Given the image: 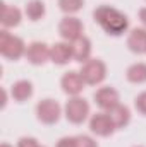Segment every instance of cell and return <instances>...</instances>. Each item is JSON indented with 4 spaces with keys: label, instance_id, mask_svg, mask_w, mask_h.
<instances>
[{
    "label": "cell",
    "instance_id": "obj_1",
    "mask_svg": "<svg viewBox=\"0 0 146 147\" xmlns=\"http://www.w3.org/2000/svg\"><path fill=\"white\" fill-rule=\"evenodd\" d=\"M93 21L108 34L119 38L129 29V17L112 5H100L93 10Z\"/></svg>",
    "mask_w": 146,
    "mask_h": 147
},
{
    "label": "cell",
    "instance_id": "obj_2",
    "mask_svg": "<svg viewBox=\"0 0 146 147\" xmlns=\"http://www.w3.org/2000/svg\"><path fill=\"white\" fill-rule=\"evenodd\" d=\"M26 48L28 45L23 41V38L9 33V29L0 31V55L3 58L16 62L26 55Z\"/></svg>",
    "mask_w": 146,
    "mask_h": 147
},
{
    "label": "cell",
    "instance_id": "obj_3",
    "mask_svg": "<svg viewBox=\"0 0 146 147\" xmlns=\"http://www.w3.org/2000/svg\"><path fill=\"white\" fill-rule=\"evenodd\" d=\"M89 103L83 96H72L67 99L64 106V116L67 118L69 123L72 125H81L89 118Z\"/></svg>",
    "mask_w": 146,
    "mask_h": 147
},
{
    "label": "cell",
    "instance_id": "obj_4",
    "mask_svg": "<svg viewBox=\"0 0 146 147\" xmlns=\"http://www.w3.org/2000/svg\"><path fill=\"white\" fill-rule=\"evenodd\" d=\"M79 74L86 86H100L107 79V63L102 58H91L83 63Z\"/></svg>",
    "mask_w": 146,
    "mask_h": 147
},
{
    "label": "cell",
    "instance_id": "obj_5",
    "mask_svg": "<svg viewBox=\"0 0 146 147\" xmlns=\"http://www.w3.org/2000/svg\"><path fill=\"white\" fill-rule=\"evenodd\" d=\"M62 115H64L62 106L59 105V101L52 98H45L36 105V118L43 125H55Z\"/></svg>",
    "mask_w": 146,
    "mask_h": 147
},
{
    "label": "cell",
    "instance_id": "obj_6",
    "mask_svg": "<svg viewBox=\"0 0 146 147\" xmlns=\"http://www.w3.org/2000/svg\"><path fill=\"white\" fill-rule=\"evenodd\" d=\"M89 130H91L93 135L105 139V137H110V135L115 134L117 127H115L110 113L100 111V113H95V115L89 116Z\"/></svg>",
    "mask_w": 146,
    "mask_h": 147
},
{
    "label": "cell",
    "instance_id": "obj_7",
    "mask_svg": "<svg viewBox=\"0 0 146 147\" xmlns=\"http://www.w3.org/2000/svg\"><path fill=\"white\" fill-rule=\"evenodd\" d=\"M83 31H84V26H83L81 19L76 17V16H65L59 22V34L62 38V41L74 43L81 36H84Z\"/></svg>",
    "mask_w": 146,
    "mask_h": 147
},
{
    "label": "cell",
    "instance_id": "obj_8",
    "mask_svg": "<svg viewBox=\"0 0 146 147\" xmlns=\"http://www.w3.org/2000/svg\"><path fill=\"white\" fill-rule=\"evenodd\" d=\"M93 99H95V103H96V106H98L100 110L107 111V113L112 111L115 106L120 105L119 91H117L115 87H112V86H103V87H100V89L95 92Z\"/></svg>",
    "mask_w": 146,
    "mask_h": 147
},
{
    "label": "cell",
    "instance_id": "obj_9",
    "mask_svg": "<svg viewBox=\"0 0 146 147\" xmlns=\"http://www.w3.org/2000/svg\"><path fill=\"white\" fill-rule=\"evenodd\" d=\"M26 60L35 65V67H41L46 62H50V46L43 41H31L26 48Z\"/></svg>",
    "mask_w": 146,
    "mask_h": 147
},
{
    "label": "cell",
    "instance_id": "obj_10",
    "mask_svg": "<svg viewBox=\"0 0 146 147\" xmlns=\"http://www.w3.org/2000/svg\"><path fill=\"white\" fill-rule=\"evenodd\" d=\"M84 86H86V82L83 80L81 74L76 72V70L65 72L62 75V79H60V87H62V91H64L69 98H72V96H81V92L84 91Z\"/></svg>",
    "mask_w": 146,
    "mask_h": 147
},
{
    "label": "cell",
    "instance_id": "obj_11",
    "mask_svg": "<svg viewBox=\"0 0 146 147\" xmlns=\"http://www.w3.org/2000/svg\"><path fill=\"white\" fill-rule=\"evenodd\" d=\"M74 60V51H72V43H67V41H59V43H53L50 46V62L62 67V65H67L69 62Z\"/></svg>",
    "mask_w": 146,
    "mask_h": 147
},
{
    "label": "cell",
    "instance_id": "obj_12",
    "mask_svg": "<svg viewBox=\"0 0 146 147\" xmlns=\"http://www.w3.org/2000/svg\"><path fill=\"white\" fill-rule=\"evenodd\" d=\"M2 5V14H0V22L3 29H12L17 28L23 21V10L16 5H9L5 2L0 3Z\"/></svg>",
    "mask_w": 146,
    "mask_h": 147
},
{
    "label": "cell",
    "instance_id": "obj_13",
    "mask_svg": "<svg viewBox=\"0 0 146 147\" xmlns=\"http://www.w3.org/2000/svg\"><path fill=\"white\" fill-rule=\"evenodd\" d=\"M35 92V87H33V82L28 80V79H21V80H16L12 86H10V96L16 103H26L28 99H31Z\"/></svg>",
    "mask_w": 146,
    "mask_h": 147
},
{
    "label": "cell",
    "instance_id": "obj_14",
    "mask_svg": "<svg viewBox=\"0 0 146 147\" xmlns=\"http://www.w3.org/2000/svg\"><path fill=\"white\" fill-rule=\"evenodd\" d=\"M127 48L136 55H146V28H134L127 34Z\"/></svg>",
    "mask_w": 146,
    "mask_h": 147
},
{
    "label": "cell",
    "instance_id": "obj_15",
    "mask_svg": "<svg viewBox=\"0 0 146 147\" xmlns=\"http://www.w3.org/2000/svg\"><path fill=\"white\" fill-rule=\"evenodd\" d=\"M72 51H74V62H79L81 65L86 63L88 60H91V51H93L91 39L88 36H81L77 41L72 43Z\"/></svg>",
    "mask_w": 146,
    "mask_h": 147
},
{
    "label": "cell",
    "instance_id": "obj_16",
    "mask_svg": "<svg viewBox=\"0 0 146 147\" xmlns=\"http://www.w3.org/2000/svg\"><path fill=\"white\" fill-rule=\"evenodd\" d=\"M126 79L131 84H145L146 82V63L145 62H136L127 67L126 70Z\"/></svg>",
    "mask_w": 146,
    "mask_h": 147
},
{
    "label": "cell",
    "instance_id": "obj_17",
    "mask_svg": "<svg viewBox=\"0 0 146 147\" xmlns=\"http://www.w3.org/2000/svg\"><path fill=\"white\" fill-rule=\"evenodd\" d=\"M110 116H112V120H113V123H115V127H117V130H120V128H126L129 123H131V110L126 106V105H119V106H115L112 111H108Z\"/></svg>",
    "mask_w": 146,
    "mask_h": 147
},
{
    "label": "cell",
    "instance_id": "obj_18",
    "mask_svg": "<svg viewBox=\"0 0 146 147\" xmlns=\"http://www.w3.org/2000/svg\"><path fill=\"white\" fill-rule=\"evenodd\" d=\"M24 14L29 21L33 22H38L45 17L46 14V7H45V2L43 0H29L24 7Z\"/></svg>",
    "mask_w": 146,
    "mask_h": 147
},
{
    "label": "cell",
    "instance_id": "obj_19",
    "mask_svg": "<svg viewBox=\"0 0 146 147\" xmlns=\"http://www.w3.org/2000/svg\"><path fill=\"white\" fill-rule=\"evenodd\" d=\"M57 3H59V9L65 16H74L84 7V0H59Z\"/></svg>",
    "mask_w": 146,
    "mask_h": 147
},
{
    "label": "cell",
    "instance_id": "obj_20",
    "mask_svg": "<svg viewBox=\"0 0 146 147\" xmlns=\"http://www.w3.org/2000/svg\"><path fill=\"white\" fill-rule=\"evenodd\" d=\"M134 108L139 115L146 116V91L139 92L136 98H134Z\"/></svg>",
    "mask_w": 146,
    "mask_h": 147
},
{
    "label": "cell",
    "instance_id": "obj_21",
    "mask_svg": "<svg viewBox=\"0 0 146 147\" xmlns=\"http://www.w3.org/2000/svg\"><path fill=\"white\" fill-rule=\"evenodd\" d=\"M77 147H98V142L89 135H77Z\"/></svg>",
    "mask_w": 146,
    "mask_h": 147
},
{
    "label": "cell",
    "instance_id": "obj_22",
    "mask_svg": "<svg viewBox=\"0 0 146 147\" xmlns=\"http://www.w3.org/2000/svg\"><path fill=\"white\" fill-rule=\"evenodd\" d=\"M17 147H40V142L35 137H21L17 140Z\"/></svg>",
    "mask_w": 146,
    "mask_h": 147
},
{
    "label": "cell",
    "instance_id": "obj_23",
    "mask_svg": "<svg viewBox=\"0 0 146 147\" xmlns=\"http://www.w3.org/2000/svg\"><path fill=\"white\" fill-rule=\"evenodd\" d=\"M55 147H77V140L76 137H62L57 140Z\"/></svg>",
    "mask_w": 146,
    "mask_h": 147
},
{
    "label": "cell",
    "instance_id": "obj_24",
    "mask_svg": "<svg viewBox=\"0 0 146 147\" xmlns=\"http://www.w3.org/2000/svg\"><path fill=\"white\" fill-rule=\"evenodd\" d=\"M139 21H141L143 28H146V7L139 9Z\"/></svg>",
    "mask_w": 146,
    "mask_h": 147
},
{
    "label": "cell",
    "instance_id": "obj_25",
    "mask_svg": "<svg viewBox=\"0 0 146 147\" xmlns=\"http://www.w3.org/2000/svg\"><path fill=\"white\" fill-rule=\"evenodd\" d=\"M2 94H3V99H2V108H5V106H7V99H9V92H7V89H5V87L2 89Z\"/></svg>",
    "mask_w": 146,
    "mask_h": 147
},
{
    "label": "cell",
    "instance_id": "obj_26",
    "mask_svg": "<svg viewBox=\"0 0 146 147\" xmlns=\"http://www.w3.org/2000/svg\"><path fill=\"white\" fill-rule=\"evenodd\" d=\"M0 147H12V146H10L9 142H2V146H0Z\"/></svg>",
    "mask_w": 146,
    "mask_h": 147
},
{
    "label": "cell",
    "instance_id": "obj_27",
    "mask_svg": "<svg viewBox=\"0 0 146 147\" xmlns=\"http://www.w3.org/2000/svg\"><path fill=\"white\" fill-rule=\"evenodd\" d=\"M132 147H143V146H132Z\"/></svg>",
    "mask_w": 146,
    "mask_h": 147
},
{
    "label": "cell",
    "instance_id": "obj_28",
    "mask_svg": "<svg viewBox=\"0 0 146 147\" xmlns=\"http://www.w3.org/2000/svg\"><path fill=\"white\" fill-rule=\"evenodd\" d=\"M40 147H46V146H40Z\"/></svg>",
    "mask_w": 146,
    "mask_h": 147
}]
</instances>
